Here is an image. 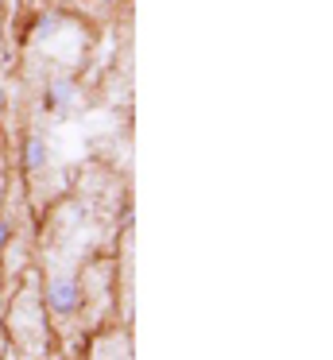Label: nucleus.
I'll return each mask as SVG.
<instances>
[{"mask_svg":"<svg viewBox=\"0 0 333 360\" xmlns=\"http://www.w3.org/2000/svg\"><path fill=\"white\" fill-rule=\"evenodd\" d=\"M105 4H120V0H105Z\"/></svg>","mask_w":333,"mask_h":360,"instance_id":"0eeeda50","label":"nucleus"},{"mask_svg":"<svg viewBox=\"0 0 333 360\" xmlns=\"http://www.w3.org/2000/svg\"><path fill=\"white\" fill-rule=\"evenodd\" d=\"M113 275H116V321L136 326V221L113 240Z\"/></svg>","mask_w":333,"mask_h":360,"instance_id":"f03ea898","label":"nucleus"},{"mask_svg":"<svg viewBox=\"0 0 333 360\" xmlns=\"http://www.w3.org/2000/svg\"><path fill=\"white\" fill-rule=\"evenodd\" d=\"M4 345L8 360H54V329L35 267L4 290Z\"/></svg>","mask_w":333,"mask_h":360,"instance_id":"f257e3e1","label":"nucleus"},{"mask_svg":"<svg viewBox=\"0 0 333 360\" xmlns=\"http://www.w3.org/2000/svg\"><path fill=\"white\" fill-rule=\"evenodd\" d=\"M0 63H4V43H0Z\"/></svg>","mask_w":333,"mask_h":360,"instance_id":"423d86ee","label":"nucleus"},{"mask_svg":"<svg viewBox=\"0 0 333 360\" xmlns=\"http://www.w3.org/2000/svg\"><path fill=\"white\" fill-rule=\"evenodd\" d=\"M0 360H8V345H4V287H0Z\"/></svg>","mask_w":333,"mask_h":360,"instance_id":"39448f33","label":"nucleus"},{"mask_svg":"<svg viewBox=\"0 0 333 360\" xmlns=\"http://www.w3.org/2000/svg\"><path fill=\"white\" fill-rule=\"evenodd\" d=\"M85 360H136V341H132V326H105L89 337L85 345Z\"/></svg>","mask_w":333,"mask_h":360,"instance_id":"7ed1b4c3","label":"nucleus"},{"mask_svg":"<svg viewBox=\"0 0 333 360\" xmlns=\"http://www.w3.org/2000/svg\"><path fill=\"white\" fill-rule=\"evenodd\" d=\"M8 167H12V140L0 128V198H4V182H8Z\"/></svg>","mask_w":333,"mask_h":360,"instance_id":"20e7f679","label":"nucleus"}]
</instances>
